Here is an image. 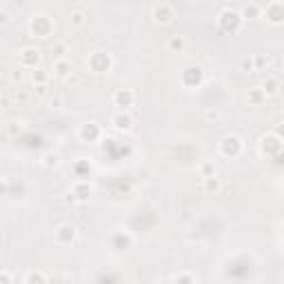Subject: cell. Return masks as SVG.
<instances>
[{"label": "cell", "mask_w": 284, "mask_h": 284, "mask_svg": "<svg viewBox=\"0 0 284 284\" xmlns=\"http://www.w3.org/2000/svg\"><path fill=\"white\" fill-rule=\"evenodd\" d=\"M242 25H244V18L236 9H222L218 13V27L224 33H238L242 29Z\"/></svg>", "instance_id": "cell-1"}, {"label": "cell", "mask_w": 284, "mask_h": 284, "mask_svg": "<svg viewBox=\"0 0 284 284\" xmlns=\"http://www.w3.org/2000/svg\"><path fill=\"white\" fill-rule=\"evenodd\" d=\"M242 140H240L238 136H224L222 140L218 142V151L220 155H224V158H238L240 153H242Z\"/></svg>", "instance_id": "cell-2"}, {"label": "cell", "mask_w": 284, "mask_h": 284, "mask_svg": "<svg viewBox=\"0 0 284 284\" xmlns=\"http://www.w3.org/2000/svg\"><path fill=\"white\" fill-rule=\"evenodd\" d=\"M260 151L262 155H269V158H275L282 151V138L278 133H267V136L260 138Z\"/></svg>", "instance_id": "cell-3"}, {"label": "cell", "mask_w": 284, "mask_h": 284, "mask_svg": "<svg viewBox=\"0 0 284 284\" xmlns=\"http://www.w3.org/2000/svg\"><path fill=\"white\" fill-rule=\"evenodd\" d=\"M175 20V9L169 3H160V5H155V9H153V23L158 25V27H167V25H171Z\"/></svg>", "instance_id": "cell-4"}, {"label": "cell", "mask_w": 284, "mask_h": 284, "mask_svg": "<svg viewBox=\"0 0 284 284\" xmlns=\"http://www.w3.org/2000/svg\"><path fill=\"white\" fill-rule=\"evenodd\" d=\"M29 29L33 33V38H49L51 31H54V23L47 16H42V13H40V16H33Z\"/></svg>", "instance_id": "cell-5"}, {"label": "cell", "mask_w": 284, "mask_h": 284, "mask_svg": "<svg viewBox=\"0 0 284 284\" xmlns=\"http://www.w3.org/2000/svg\"><path fill=\"white\" fill-rule=\"evenodd\" d=\"M260 18H264V20H269L271 25H282V18H284V11H282V3L280 0H273V3H269L264 9H262V13H260Z\"/></svg>", "instance_id": "cell-6"}, {"label": "cell", "mask_w": 284, "mask_h": 284, "mask_svg": "<svg viewBox=\"0 0 284 284\" xmlns=\"http://www.w3.org/2000/svg\"><path fill=\"white\" fill-rule=\"evenodd\" d=\"M111 127L116 131L120 133H127V131H131V127H133V118H131V113L127 111V109H120L113 113V118H111Z\"/></svg>", "instance_id": "cell-7"}, {"label": "cell", "mask_w": 284, "mask_h": 284, "mask_svg": "<svg viewBox=\"0 0 284 284\" xmlns=\"http://www.w3.org/2000/svg\"><path fill=\"white\" fill-rule=\"evenodd\" d=\"M111 56L106 51H96L94 56L89 58V67L96 71V74H106V71L111 69Z\"/></svg>", "instance_id": "cell-8"}, {"label": "cell", "mask_w": 284, "mask_h": 284, "mask_svg": "<svg viewBox=\"0 0 284 284\" xmlns=\"http://www.w3.org/2000/svg\"><path fill=\"white\" fill-rule=\"evenodd\" d=\"M71 196H76V202H89L94 196V184L89 180H78L71 187Z\"/></svg>", "instance_id": "cell-9"}, {"label": "cell", "mask_w": 284, "mask_h": 284, "mask_svg": "<svg viewBox=\"0 0 284 284\" xmlns=\"http://www.w3.org/2000/svg\"><path fill=\"white\" fill-rule=\"evenodd\" d=\"M18 60H20V67L23 69H36V65H38V60H40V51L36 47H25L23 51H20Z\"/></svg>", "instance_id": "cell-10"}, {"label": "cell", "mask_w": 284, "mask_h": 284, "mask_svg": "<svg viewBox=\"0 0 284 284\" xmlns=\"http://www.w3.org/2000/svg\"><path fill=\"white\" fill-rule=\"evenodd\" d=\"M54 240H56V244H71L76 240V229L71 224H60L54 231Z\"/></svg>", "instance_id": "cell-11"}, {"label": "cell", "mask_w": 284, "mask_h": 284, "mask_svg": "<svg viewBox=\"0 0 284 284\" xmlns=\"http://www.w3.org/2000/svg\"><path fill=\"white\" fill-rule=\"evenodd\" d=\"M133 102H136V94L131 89H118L113 94V104L120 106V109H129Z\"/></svg>", "instance_id": "cell-12"}, {"label": "cell", "mask_w": 284, "mask_h": 284, "mask_svg": "<svg viewBox=\"0 0 284 284\" xmlns=\"http://www.w3.org/2000/svg\"><path fill=\"white\" fill-rule=\"evenodd\" d=\"M51 71H54L56 78H60V80H67V78L71 76V60L67 58V56H65V58H56Z\"/></svg>", "instance_id": "cell-13"}, {"label": "cell", "mask_w": 284, "mask_h": 284, "mask_svg": "<svg viewBox=\"0 0 284 284\" xmlns=\"http://www.w3.org/2000/svg\"><path fill=\"white\" fill-rule=\"evenodd\" d=\"M280 76H267V80L262 82V91H264V96L267 98H271V96H278L280 94Z\"/></svg>", "instance_id": "cell-14"}, {"label": "cell", "mask_w": 284, "mask_h": 284, "mask_svg": "<svg viewBox=\"0 0 284 284\" xmlns=\"http://www.w3.org/2000/svg\"><path fill=\"white\" fill-rule=\"evenodd\" d=\"M220 189H222V180H220L216 173L202 177V191L204 193H218Z\"/></svg>", "instance_id": "cell-15"}, {"label": "cell", "mask_w": 284, "mask_h": 284, "mask_svg": "<svg viewBox=\"0 0 284 284\" xmlns=\"http://www.w3.org/2000/svg\"><path fill=\"white\" fill-rule=\"evenodd\" d=\"M184 47H187V40H184V36H171V38L167 40V49L171 54H182Z\"/></svg>", "instance_id": "cell-16"}, {"label": "cell", "mask_w": 284, "mask_h": 284, "mask_svg": "<svg viewBox=\"0 0 284 284\" xmlns=\"http://www.w3.org/2000/svg\"><path fill=\"white\" fill-rule=\"evenodd\" d=\"M246 100L251 102L253 106H260L262 102L267 100V96H264V91H262L260 87H253V89H248V94H246Z\"/></svg>", "instance_id": "cell-17"}, {"label": "cell", "mask_w": 284, "mask_h": 284, "mask_svg": "<svg viewBox=\"0 0 284 284\" xmlns=\"http://www.w3.org/2000/svg\"><path fill=\"white\" fill-rule=\"evenodd\" d=\"M40 165L45 167V169H56V167L60 165V155L56 153V151H49V153H45V155H42Z\"/></svg>", "instance_id": "cell-18"}, {"label": "cell", "mask_w": 284, "mask_h": 284, "mask_svg": "<svg viewBox=\"0 0 284 284\" xmlns=\"http://www.w3.org/2000/svg\"><path fill=\"white\" fill-rule=\"evenodd\" d=\"M260 13H262V7H258V5H248V7H244L242 18H244V20H255V18H260Z\"/></svg>", "instance_id": "cell-19"}, {"label": "cell", "mask_w": 284, "mask_h": 284, "mask_svg": "<svg viewBox=\"0 0 284 284\" xmlns=\"http://www.w3.org/2000/svg\"><path fill=\"white\" fill-rule=\"evenodd\" d=\"M71 25H74V27H84V25H87V13L80 11V9L71 11Z\"/></svg>", "instance_id": "cell-20"}, {"label": "cell", "mask_w": 284, "mask_h": 284, "mask_svg": "<svg viewBox=\"0 0 284 284\" xmlns=\"http://www.w3.org/2000/svg\"><path fill=\"white\" fill-rule=\"evenodd\" d=\"M31 80H33L36 84H47L49 74H47L45 69H31Z\"/></svg>", "instance_id": "cell-21"}, {"label": "cell", "mask_w": 284, "mask_h": 284, "mask_svg": "<svg viewBox=\"0 0 284 284\" xmlns=\"http://www.w3.org/2000/svg\"><path fill=\"white\" fill-rule=\"evenodd\" d=\"M54 54H58V58H65V56L69 54V42L67 40H60L54 45Z\"/></svg>", "instance_id": "cell-22"}, {"label": "cell", "mask_w": 284, "mask_h": 284, "mask_svg": "<svg viewBox=\"0 0 284 284\" xmlns=\"http://www.w3.org/2000/svg\"><path fill=\"white\" fill-rule=\"evenodd\" d=\"M213 173H216V162H213V160L202 162V165H200V175L204 177V175H213Z\"/></svg>", "instance_id": "cell-23"}, {"label": "cell", "mask_w": 284, "mask_h": 284, "mask_svg": "<svg viewBox=\"0 0 284 284\" xmlns=\"http://www.w3.org/2000/svg\"><path fill=\"white\" fill-rule=\"evenodd\" d=\"M33 280L36 282H47V275L45 273H33V271L25 275V282H33Z\"/></svg>", "instance_id": "cell-24"}, {"label": "cell", "mask_w": 284, "mask_h": 284, "mask_svg": "<svg viewBox=\"0 0 284 284\" xmlns=\"http://www.w3.org/2000/svg\"><path fill=\"white\" fill-rule=\"evenodd\" d=\"M240 67H242V71H246V74H253V71H255L253 58H242V62H240Z\"/></svg>", "instance_id": "cell-25"}, {"label": "cell", "mask_w": 284, "mask_h": 284, "mask_svg": "<svg viewBox=\"0 0 284 284\" xmlns=\"http://www.w3.org/2000/svg\"><path fill=\"white\" fill-rule=\"evenodd\" d=\"M220 116H222V113H220L218 109L216 111H211V109L204 111V118H207V120H220Z\"/></svg>", "instance_id": "cell-26"}, {"label": "cell", "mask_w": 284, "mask_h": 284, "mask_svg": "<svg viewBox=\"0 0 284 284\" xmlns=\"http://www.w3.org/2000/svg\"><path fill=\"white\" fill-rule=\"evenodd\" d=\"M13 96H16V100H20V102L29 100V94H27V91H23V89H18V91H16V94H13Z\"/></svg>", "instance_id": "cell-27"}, {"label": "cell", "mask_w": 284, "mask_h": 284, "mask_svg": "<svg viewBox=\"0 0 284 284\" xmlns=\"http://www.w3.org/2000/svg\"><path fill=\"white\" fill-rule=\"evenodd\" d=\"M9 23H11L9 13H7V11H0V25H9Z\"/></svg>", "instance_id": "cell-28"}, {"label": "cell", "mask_w": 284, "mask_h": 284, "mask_svg": "<svg viewBox=\"0 0 284 284\" xmlns=\"http://www.w3.org/2000/svg\"><path fill=\"white\" fill-rule=\"evenodd\" d=\"M11 80H13V82H20V80H23V69H16V71H13V74H11Z\"/></svg>", "instance_id": "cell-29"}, {"label": "cell", "mask_w": 284, "mask_h": 284, "mask_svg": "<svg viewBox=\"0 0 284 284\" xmlns=\"http://www.w3.org/2000/svg\"><path fill=\"white\" fill-rule=\"evenodd\" d=\"M173 280H189V282H193V280H196V275H175Z\"/></svg>", "instance_id": "cell-30"}, {"label": "cell", "mask_w": 284, "mask_h": 284, "mask_svg": "<svg viewBox=\"0 0 284 284\" xmlns=\"http://www.w3.org/2000/svg\"><path fill=\"white\" fill-rule=\"evenodd\" d=\"M0 280H3V282H11L13 278H11L9 273H0Z\"/></svg>", "instance_id": "cell-31"}]
</instances>
